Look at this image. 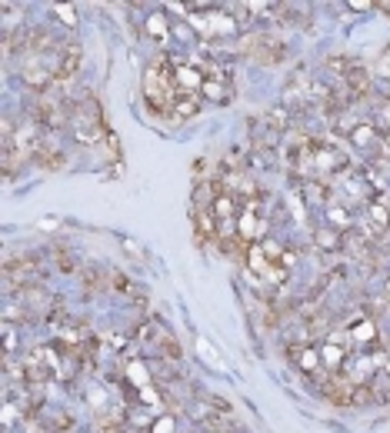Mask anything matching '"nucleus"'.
<instances>
[{
    "label": "nucleus",
    "instance_id": "f03ea898",
    "mask_svg": "<svg viewBox=\"0 0 390 433\" xmlns=\"http://www.w3.org/2000/svg\"><path fill=\"white\" fill-rule=\"evenodd\" d=\"M57 17H60V20H67V24H74V13H70V7H57Z\"/></svg>",
    "mask_w": 390,
    "mask_h": 433
},
{
    "label": "nucleus",
    "instance_id": "f257e3e1",
    "mask_svg": "<svg viewBox=\"0 0 390 433\" xmlns=\"http://www.w3.org/2000/svg\"><path fill=\"white\" fill-rule=\"evenodd\" d=\"M147 27H150V34H153L157 40H164V37H167V17H164V10L150 13V24H147Z\"/></svg>",
    "mask_w": 390,
    "mask_h": 433
}]
</instances>
